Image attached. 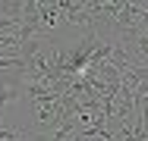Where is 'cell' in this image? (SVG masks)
I'll return each instance as SVG.
<instances>
[{"instance_id": "6da1fadb", "label": "cell", "mask_w": 148, "mask_h": 141, "mask_svg": "<svg viewBox=\"0 0 148 141\" xmlns=\"http://www.w3.org/2000/svg\"><path fill=\"white\" fill-rule=\"evenodd\" d=\"M22 104H25V75L19 69H3L0 72V113L10 116Z\"/></svg>"}]
</instances>
